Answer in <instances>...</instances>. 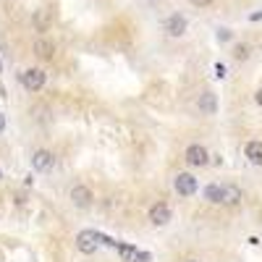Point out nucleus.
<instances>
[{"mask_svg": "<svg viewBox=\"0 0 262 262\" xmlns=\"http://www.w3.org/2000/svg\"><path fill=\"white\" fill-rule=\"evenodd\" d=\"M45 71L42 68H26L24 73H21V87L26 89V92H40L42 87H45Z\"/></svg>", "mask_w": 262, "mask_h": 262, "instance_id": "nucleus-3", "label": "nucleus"}, {"mask_svg": "<svg viewBox=\"0 0 262 262\" xmlns=\"http://www.w3.org/2000/svg\"><path fill=\"white\" fill-rule=\"evenodd\" d=\"M53 24V16H50V11H45V8H40L37 13H34V26L40 29V32H45Z\"/></svg>", "mask_w": 262, "mask_h": 262, "instance_id": "nucleus-15", "label": "nucleus"}, {"mask_svg": "<svg viewBox=\"0 0 262 262\" xmlns=\"http://www.w3.org/2000/svg\"><path fill=\"white\" fill-rule=\"evenodd\" d=\"M34 53H37L40 58H53V55H55V45H53V40L40 37V40L34 42Z\"/></svg>", "mask_w": 262, "mask_h": 262, "instance_id": "nucleus-12", "label": "nucleus"}, {"mask_svg": "<svg viewBox=\"0 0 262 262\" xmlns=\"http://www.w3.org/2000/svg\"><path fill=\"white\" fill-rule=\"evenodd\" d=\"M186 262H199V259H186Z\"/></svg>", "mask_w": 262, "mask_h": 262, "instance_id": "nucleus-23", "label": "nucleus"}, {"mask_svg": "<svg viewBox=\"0 0 262 262\" xmlns=\"http://www.w3.org/2000/svg\"><path fill=\"white\" fill-rule=\"evenodd\" d=\"M249 21H262V11H257V13H252V16H249Z\"/></svg>", "mask_w": 262, "mask_h": 262, "instance_id": "nucleus-20", "label": "nucleus"}, {"mask_svg": "<svg viewBox=\"0 0 262 262\" xmlns=\"http://www.w3.org/2000/svg\"><path fill=\"white\" fill-rule=\"evenodd\" d=\"M3 131H6V116L0 113V134H3Z\"/></svg>", "mask_w": 262, "mask_h": 262, "instance_id": "nucleus-21", "label": "nucleus"}, {"mask_svg": "<svg viewBox=\"0 0 262 262\" xmlns=\"http://www.w3.org/2000/svg\"><path fill=\"white\" fill-rule=\"evenodd\" d=\"M102 244V236L97 231H79V236H76V249L82 254H95Z\"/></svg>", "mask_w": 262, "mask_h": 262, "instance_id": "nucleus-1", "label": "nucleus"}, {"mask_svg": "<svg viewBox=\"0 0 262 262\" xmlns=\"http://www.w3.org/2000/svg\"><path fill=\"white\" fill-rule=\"evenodd\" d=\"M215 76H218V79H226V66L223 63H215Z\"/></svg>", "mask_w": 262, "mask_h": 262, "instance_id": "nucleus-17", "label": "nucleus"}, {"mask_svg": "<svg viewBox=\"0 0 262 262\" xmlns=\"http://www.w3.org/2000/svg\"><path fill=\"white\" fill-rule=\"evenodd\" d=\"M218 40H220V42L231 40V32H228V29H220V32H218Z\"/></svg>", "mask_w": 262, "mask_h": 262, "instance_id": "nucleus-19", "label": "nucleus"}, {"mask_svg": "<svg viewBox=\"0 0 262 262\" xmlns=\"http://www.w3.org/2000/svg\"><path fill=\"white\" fill-rule=\"evenodd\" d=\"M239 202H241V189L234 186V183H226V186H223V205L234 207V205H239Z\"/></svg>", "mask_w": 262, "mask_h": 262, "instance_id": "nucleus-11", "label": "nucleus"}, {"mask_svg": "<svg viewBox=\"0 0 262 262\" xmlns=\"http://www.w3.org/2000/svg\"><path fill=\"white\" fill-rule=\"evenodd\" d=\"M68 197H71L73 207H82V210H84V207H89V205H92V199H95V197H92V192H89L87 186H73Z\"/></svg>", "mask_w": 262, "mask_h": 262, "instance_id": "nucleus-9", "label": "nucleus"}, {"mask_svg": "<svg viewBox=\"0 0 262 262\" xmlns=\"http://www.w3.org/2000/svg\"><path fill=\"white\" fill-rule=\"evenodd\" d=\"M205 199L212 205H223V186L220 183H210V186H205Z\"/></svg>", "mask_w": 262, "mask_h": 262, "instance_id": "nucleus-14", "label": "nucleus"}, {"mask_svg": "<svg viewBox=\"0 0 262 262\" xmlns=\"http://www.w3.org/2000/svg\"><path fill=\"white\" fill-rule=\"evenodd\" d=\"M116 252L123 262H149V252H142V249H136V246L131 244H116Z\"/></svg>", "mask_w": 262, "mask_h": 262, "instance_id": "nucleus-4", "label": "nucleus"}, {"mask_svg": "<svg viewBox=\"0 0 262 262\" xmlns=\"http://www.w3.org/2000/svg\"><path fill=\"white\" fill-rule=\"evenodd\" d=\"M244 155L249 158V163L262 165V142H249V144L244 147Z\"/></svg>", "mask_w": 262, "mask_h": 262, "instance_id": "nucleus-13", "label": "nucleus"}, {"mask_svg": "<svg viewBox=\"0 0 262 262\" xmlns=\"http://www.w3.org/2000/svg\"><path fill=\"white\" fill-rule=\"evenodd\" d=\"M168 220H171V207H168L165 202H158V205L149 207V223L152 226L163 228V226H168Z\"/></svg>", "mask_w": 262, "mask_h": 262, "instance_id": "nucleus-6", "label": "nucleus"}, {"mask_svg": "<svg viewBox=\"0 0 262 262\" xmlns=\"http://www.w3.org/2000/svg\"><path fill=\"white\" fill-rule=\"evenodd\" d=\"M173 189H176L178 197H194L199 192V181L192 173H178L173 178Z\"/></svg>", "mask_w": 262, "mask_h": 262, "instance_id": "nucleus-2", "label": "nucleus"}, {"mask_svg": "<svg viewBox=\"0 0 262 262\" xmlns=\"http://www.w3.org/2000/svg\"><path fill=\"white\" fill-rule=\"evenodd\" d=\"M147 3H155V0H147Z\"/></svg>", "mask_w": 262, "mask_h": 262, "instance_id": "nucleus-24", "label": "nucleus"}, {"mask_svg": "<svg viewBox=\"0 0 262 262\" xmlns=\"http://www.w3.org/2000/svg\"><path fill=\"white\" fill-rule=\"evenodd\" d=\"M53 165H55V158H53V152L48 149H37L34 155H32V168L34 171H53Z\"/></svg>", "mask_w": 262, "mask_h": 262, "instance_id": "nucleus-8", "label": "nucleus"}, {"mask_svg": "<svg viewBox=\"0 0 262 262\" xmlns=\"http://www.w3.org/2000/svg\"><path fill=\"white\" fill-rule=\"evenodd\" d=\"M186 26H189V21H186V16H181V13L168 16L165 24H163V29H165L171 37H183V34H186Z\"/></svg>", "mask_w": 262, "mask_h": 262, "instance_id": "nucleus-5", "label": "nucleus"}, {"mask_svg": "<svg viewBox=\"0 0 262 262\" xmlns=\"http://www.w3.org/2000/svg\"><path fill=\"white\" fill-rule=\"evenodd\" d=\"M197 107H199V113H205V116H215V110H218V97H215L212 92H205V95H199Z\"/></svg>", "mask_w": 262, "mask_h": 262, "instance_id": "nucleus-10", "label": "nucleus"}, {"mask_svg": "<svg viewBox=\"0 0 262 262\" xmlns=\"http://www.w3.org/2000/svg\"><path fill=\"white\" fill-rule=\"evenodd\" d=\"M254 100H257V105L262 107V89H257V95H254Z\"/></svg>", "mask_w": 262, "mask_h": 262, "instance_id": "nucleus-22", "label": "nucleus"}, {"mask_svg": "<svg viewBox=\"0 0 262 262\" xmlns=\"http://www.w3.org/2000/svg\"><path fill=\"white\" fill-rule=\"evenodd\" d=\"M234 58L236 60H246V58H249V45H236V48H234Z\"/></svg>", "mask_w": 262, "mask_h": 262, "instance_id": "nucleus-16", "label": "nucleus"}, {"mask_svg": "<svg viewBox=\"0 0 262 262\" xmlns=\"http://www.w3.org/2000/svg\"><path fill=\"white\" fill-rule=\"evenodd\" d=\"M189 3L197 8H207V6H212V0H189Z\"/></svg>", "mask_w": 262, "mask_h": 262, "instance_id": "nucleus-18", "label": "nucleus"}, {"mask_svg": "<svg viewBox=\"0 0 262 262\" xmlns=\"http://www.w3.org/2000/svg\"><path fill=\"white\" fill-rule=\"evenodd\" d=\"M183 158H186L189 165H199V168H202V165H207V160H210V152H207L202 144H189V147H186V155H183Z\"/></svg>", "mask_w": 262, "mask_h": 262, "instance_id": "nucleus-7", "label": "nucleus"}]
</instances>
